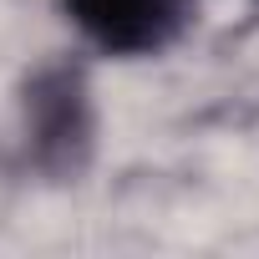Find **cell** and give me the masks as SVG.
<instances>
[{
  "label": "cell",
  "mask_w": 259,
  "mask_h": 259,
  "mask_svg": "<svg viewBox=\"0 0 259 259\" xmlns=\"http://www.w3.org/2000/svg\"><path fill=\"white\" fill-rule=\"evenodd\" d=\"M76 36L117 61L163 56L193 21V0H61Z\"/></svg>",
  "instance_id": "obj_2"
},
{
  "label": "cell",
  "mask_w": 259,
  "mask_h": 259,
  "mask_svg": "<svg viewBox=\"0 0 259 259\" xmlns=\"http://www.w3.org/2000/svg\"><path fill=\"white\" fill-rule=\"evenodd\" d=\"M97 153V97L71 56L41 61L16 97V163L46 183H71Z\"/></svg>",
  "instance_id": "obj_1"
}]
</instances>
